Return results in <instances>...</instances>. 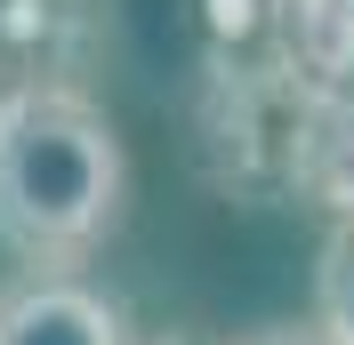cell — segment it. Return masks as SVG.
Segmentation results:
<instances>
[{"label": "cell", "instance_id": "6da1fadb", "mask_svg": "<svg viewBox=\"0 0 354 345\" xmlns=\"http://www.w3.org/2000/svg\"><path fill=\"white\" fill-rule=\"evenodd\" d=\"M129 152L73 81L0 88V241L24 265H73L121 225Z\"/></svg>", "mask_w": 354, "mask_h": 345}, {"label": "cell", "instance_id": "7a4b0ae2", "mask_svg": "<svg viewBox=\"0 0 354 345\" xmlns=\"http://www.w3.org/2000/svg\"><path fill=\"white\" fill-rule=\"evenodd\" d=\"M0 345H129V337H121L113 297H97L88 281L41 273L0 297Z\"/></svg>", "mask_w": 354, "mask_h": 345}, {"label": "cell", "instance_id": "3957f363", "mask_svg": "<svg viewBox=\"0 0 354 345\" xmlns=\"http://www.w3.org/2000/svg\"><path fill=\"white\" fill-rule=\"evenodd\" d=\"M81 48V0H0V81H65V57Z\"/></svg>", "mask_w": 354, "mask_h": 345}, {"label": "cell", "instance_id": "277c9868", "mask_svg": "<svg viewBox=\"0 0 354 345\" xmlns=\"http://www.w3.org/2000/svg\"><path fill=\"white\" fill-rule=\"evenodd\" d=\"M314 322L338 345H354V217H338L322 257H314Z\"/></svg>", "mask_w": 354, "mask_h": 345}, {"label": "cell", "instance_id": "5b68a950", "mask_svg": "<svg viewBox=\"0 0 354 345\" xmlns=\"http://www.w3.org/2000/svg\"><path fill=\"white\" fill-rule=\"evenodd\" d=\"M242 345H338L322 322H274V329H250Z\"/></svg>", "mask_w": 354, "mask_h": 345}, {"label": "cell", "instance_id": "8992f818", "mask_svg": "<svg viewBox=\"0 0 354 345\" xmlns=\"http://www.w3.org/2000/svg\"><path fill=\"white\" fill-rule=\"evenodd\" d=\"M153 345H201V337H153Z\"/></svg>", "mask_w": 354, "mask_h": 345}]
</instances>
